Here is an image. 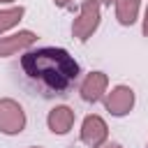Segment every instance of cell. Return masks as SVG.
<instances>
[{
	"mask_svg": "<svg viewBox=\"0 0 148 148\" xmlns=\"http://www.w3.org/2000/svg\"><path fill=\"white\" fill-rule=\"evenodd\" d=\"M99 2H102V5H106V7H111V5H116L118 0H99Z\"/></svg>",
	"mask_w": 148,
	"mask_h": 148,
	"instance_id": "obj_14",
	"label": "cell"
},
{
	"mask_svg": "<svg viewBox=\"0 0 148 148\" xmlns=\"http://www.w3.org/2000/svg\"><path fill=\"white\" fill-rule=\"evenodd\" d=\"M146 148H148V143H146Z\"/></svg>",
	"mask_w": 148,
	"mask_h": 148,
	"instance_id": "obj_17",
	"label": "cell"
},
{
	"mask_svg": "<svg viewBox=\"0 0 148 148\" xmlns=\"http://www.w3.org/2000/svg\"><path fill=\"white\" fill-rule=\"evenodd\" d=\"M74 0H53V5L56 7H67V5H72Z\"/></svg>",
	"mask_w": 148,
	"mask_h": 148,
	"instance_id": "obj_13",
	"label": "cell"
},
{
	"mask_svg": "<svg viewBox=\"0 0 148 148\" xmlns=\"http://www.w3.org/2000/svg\"><path fill=\"white\" fill-rule=\"evenodd\" d=\"M35 42H37V32H32V30H18L12 35H2L0 37V58H12L16 53H25L28 49H32Z\"/></svg>",
	"mask_w": 148,
	"mask_h": 148,
	"instance_id": "obj_7",
	"label": "cell"
},
{
	"mask_svg": "<svg viewBox=\"0 0 148 148\" xmlns=\"http://www.w3.org/2000/svg\"><path fill=\"white\" fill-rule=\"evenodd\" d=\"M97 148H123L120 143H116V141H104L102 146H97Z\"/></svg>",
	"mask_w": 148,
	"mask_h": 148,
	"instance_id": "obj_12",
	"label": "cell"
},
{
	"mask_svg": "<svg viewBox=\"0 0 148 148\" xmlns=\"http://www.w3.org/2000/svg\"><path fill=\"white\" fill-rule=\"evenodd\" d=\"M14 2H16V0H0V5H7V7H12Z\"/></svg>",
	"mask_w": 148,
	"mask_h": 148,
	"instance_id": "obj_15",
	"label": "cell"
},
{
	"mask_svg": "<svg viewBox=\"0 0 148 148\" xmlns=\"http://www.w3.org/2000/svg\"><path fill=\"white\" fill-rule=\"evenodd\" d=\"M74 120H76L74 109L67 106V104H58V106H53V109L49 111V116H46V127H49L51 134L65 136V134L74 127Z\"/></svg>",
	"mask_w": 148,
	"mask_h": 148,
	"instance_id": "obj_8",
	"label": "cell"
},
{
	"mask_svg": "<svg viewBox=\"0 0 148 148\" xmlns=\"http://www.w3.org/2000/svg\"><path fill=\"white\" fill-rule=\"evenodd\" d=\"M141 32L148 37V7H146V12H143V21H141Z\"/></svg>",
	"mask_w": 148,
	"mask_h": 148,
	"instance_id": "obj_11",
	"label": "cell"
},
{
	"mask_svg": "<svg viewBox=\"0 0 148 148\" xmlns=\"http://www.w3.org/2000/svg\"><path fill=\"white\" fill-rule=\"evenodd\" d=\"M79 136H81V143H86L88 148H97L104 141H109V125H106V120L102 116L88 113L83 118V123H81Z\"/></svg>",
	"mask_w": 148,
	"mask_h": 148,
	"instance_id": "obj_5",
	"label": "cell"
},
{
	"mask_svg": "<svg viewBox=\"0 0 148 148\" xmlns=\"http://www.w3.org/2000/svg\"><path fill=\"white\" fill-rule=\"evenodd\" d=\"M106 90H109V74H104V72H99V69L88 72V74L83 76V81L79 83V95H81V99L88 102V104H95V102L104 99Z\"/></svg>",
	"mask_w": 148,
	"mask_h": 148,
	"instance_id": "obj_6",
	"label": "cell"
},
{
	"mask_svg": "<svg viewBox=\"0 0 148 148\" xmlns=\"http://www.w3.org/2000/svg\"><path fill=\"white\" fill-rule=\"evenodd\" d=\"M30 148H42V146H30Z\"/></svg>",
	"mask_w": 148,
	"mask_h": 148,
	"instance_id": "obj_16",
	"label": "cell"
},
{
	"mask_svg": "<svg viewBox=\"0 0 148 148\" xmlns=\"http://www.w3.org/2000/svg\"><path fill=\"white\" fill-rule=\"evenodd\" d=\"M21 72L25 81L44 97L67 95L81 76V67L74 56L60 46L28 49L21 56Z\"/></svg>",
	"mask_w": 148,
	"mask_h": 148,
	"instance_id": "obj_1",
	"label": "cell"
},
{
	"mask_svg": "<svg viewBox=\"0 0 148 148\" xmlns=\"http://www.w3.org/2000/svg\"><path fill=\"white\" fill-rule=\"evenodd\" d=\"M102 23V2L99 0H83L79 7L76 18L72 21V37L79 42H88Z\"/></svg>",
	"mask_w": 148,
	"mask_h": 148,
	"instance_id": "obj_2",
	"label": "cell"
},
{
	"mask_svg": "<svg viewBox=\"0 0 148 148\" xmlns=\"http://www.w3.org/2000/svg\"><path fill=\"white\" fill-rule=\"evenodd\" d=\"M139 9H141V0H118L116 2V18L120 25L130 28L139 21Z\"/></svg>",
	"mask_w": 148,
	"mask_h": 148,
	"instance_id": "obj_9",
	"label": "cell"
},
{
	"mask_svg": "<svg viewBox=\"0 0 148 148\" xmlns=\"http://www.w3.org/2000/svg\"><path fill=\"white\" fill-rule=\"evenodd\" d=\"M25 125H28L25 109L14 97H0V134L16 136L25 130Z\"/></svg>",
	"mask_w": 148,
	"mask_h": 148,
	"instance_id": "obj_3",
	"label": "cell"
},
{
	"mask_svg": "<svg viewBox=\"0 0 148 148\" xmlns=\"http://www.w3.org/2000/svg\"><path fill=\"white\" fill-rule=\"evenodd\" d=\"M25 16L23 5H12V7H0V37L9 30H14Z\"/></svg>",
	"mask_w": 148,
	"mask_h": 148,
	"instance_id": "obj_10",
	"label": "cell"
},
{
	"mask_svg": "<svg viewBox=\"0 0 148 148\" xmlns=\"http://www.w3.org/2000/svg\"><path fill=\"white\" fill-rule=\"evenodd\" d=\"M134 102H136V95L130 86L125 83H118L113 86L111 90H106L104 95V109L113 116V118H123L127 116L132 109H134Z\"/></svg>",
	"mask_w": 148,
	"mask_h": 148,
	"instance_id": "obj_4",
	"label": "cell"
}]
</instances>
